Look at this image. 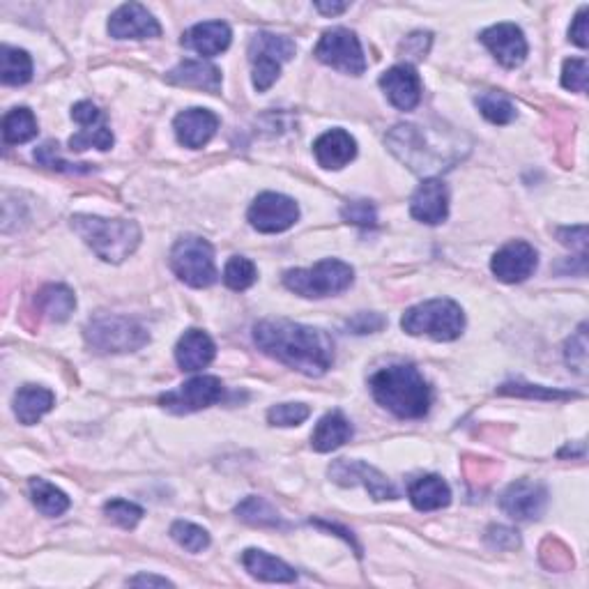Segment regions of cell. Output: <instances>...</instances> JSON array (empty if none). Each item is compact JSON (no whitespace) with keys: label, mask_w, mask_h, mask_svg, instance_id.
I'll use <instances>...</instances> for the list:
<instances>
[{"label":"cell","mask_w":589,"mask_h":589,"mask_svg":"<svg viewBox=\"0 0 589 589\" xmlns=\"http://www.w3.org/2000/svg\"><path fill=\"white\" fill-rule=\"evenodd\" d=\"M254 341L265 355L304 376L318 378L334 364L332 336L318 327L297 325L290 320H263L254 327Z\"/></svg>","instance_id":"6da1fadb"},{"label":"cell","mask_w":589,"mask_h":589,"mask_svg":"<svg viewBox=\"0 0 589 589\" xmlns=\"http://www.w3.org/2000/svg\"><path fill=\"white\" fill-rule=\"evenodd\" d=\"M371 392L382 408L399 419H419L431 408V387L415 366L394 364L373 373Z\"/></svg>","instance_id":"7a4b0ae2"},{"label":"cell","mask_w":589,"mask_h":589,"mask_svg":"<svg viewBox=\"0 0 589 589\" xmlns=\"http://www.w3.org/2000/svg\"><path fill=\"white\" fill-rule=\"evenodd\" d=\"M72 228L106 263H122L141 244V228L129 219H102L90 214L72 217Z\"/></svg>","instance_id":"3957f363"},{"label":"cell","mask_w":589,"mask_h":589,"mask_svg":"<svg viewBox=\"0 0 589 589\" xmlns=\"http://www.w3.org/2000/svg\"><path fill=\"white\" fill-rule=\"evenodd\" d=\"M401 327L410 336H431L433 341H454L463 334V309L451 300H428L403 313Z\"/></svg>","instance_id":"277c9868"},{"label":"cell","mask_w":589,"mask_h":589,"mask_svg":"<svg viewBox=\"0 0 589 589\" xmlns=\"http://www.w3.org/2000/svg\"><path fill=\"white\" fill-rule=\"evenodd\" d=\"M355 281V270L348 263L336 258L320 260L309 270H288L283 274V286L293 290L295 295L320 300V297L339 295L348 290Z\"/></svg>","instance_id":"5b68a950"},{"label":"cell","mask_w":589,"mask_h":589,"mask_svg":"<svg viewBox=\"0 0 589 589\" xmlns=\"http://www.w3.org/2000/svg\"><path fill=\"white\" fill-rule=\"evenodd\" d=\"M83 336L88 346L102 355L134 353L150 341L148 330L125 316H97L86 325Z\"/></svg>","instance_id":"8992f818"},{"label":"cell","mask_w":589,"mask_h":589,"mask_svg":"<svg viewBox=\"0 0 589 589\" xmlns=\"http://www.w3.org/2000/svg\"><path fill=\"white\" fill-rule=\"evenodd\" d=\"M171 267L175 277L191 288H208L217 281L212 244L198 235L180 237L175 242L171 251Z\"/></svg>","instance_id":"52a82bcc"},{"label":"cell","mask_w":589,"mask_h":589,"mask_svg":"<svg viewBox=\"0 0 589 589\" xmlns=\"http://www.w3.org/2000/svg\"><path fill=\"white\" fill-rule=\"evenodd\" d=\"M295 42L290 37L256 33L249 42V63L254 67V86L258 93H265L279 79L281 65L293 60Z\"/></svg>","instance_id":"ba28073f"},{"label":"cell","mask_w":589,"mask_h":589,"mask_svg":"<svg viewBox=\"0 0 589 589\" xmlns=\"http://www.w3.org/2000/svg\"><path fill=\"white\" fill-rule=\"evenodd\" d=\"M316 58L320 63L334 67L343 74L359 76L366 70V58L357 35L348 28L325 30L316 47Z\"/></svg>","instance_id":"9c48e42d"},{"label":"cell","mask_w":589,"mask_h":589,"mask_svg":"<svg viewBox=\"0 0 589 589\" xmlns=\"http://www.w3.org/2000/svg\"><path fill=\"white\" fill-rule=\"evenodd\" d=\"M221 396H224V385H221L219 378L198 376L187 380L185 385L173 389V392L159 396V405L175 412V415H189V412L205 410L219 403Z\"/></svg>","instance_id":"30bf717a"},{"label":"cell","mask_w":589,"mask_h":589,"mask_svg":"<svg viewBox=\"0 0 589 589\" xmlns=\"http://www.w3.org/2000/svg\"><path fill=\"white\" fill-rule=\"evenodd\" d=\"M300 219V208L293 198L265 191L249 208V224L260 233H283Z\"/></svg>","instance_id":"8fae6325"},{"label":"cell","mask_w":589,"mask_h":589,"mask_svg":"<svg viewBox=\"0 0 589 589\" xmlns=\"http://www.w3.org/2000/svg\"><path fill=\"white\" fill-rule=\"evenodd\" d=\"M539 265V254L532 244L514 240L497 251L491 260V270L504 283H520L532 277Z\"/></svg>","instance_id":"7c38bea8"},{"label":"cell","mask_w":589,"mask_h":589,"mask_svg":"<svg viewBox=\"0 0 589 589\" xmlns=\"http://www.w3.org/2000/svg\"><path fill=\"white\" fill-rule=\"evenodd\" d=\"M548 504V491L534 481L520 479L511 484L500 497V507L504 514L514 520H537L543 516Z\"/></svg>","instance_id":"4fadbf2b"},{"label":"cell","mask_w":589,"mask_h":589,"mask_svg":"<svg viewBox=\"0 0 589 589\" xmlns=\"http://www.w3.org/2000/svg\"><path fill=\"white\" fill-rule=\"evenodd\" d=\"M330 477L341 486L362 484L373 495V500H394L396 488L389 484L387 477L371 465L362 461H336L330 468Z\"/></svg>","instance_id":"5bb4252c"},{"label":"cell","mask_w":589,"mask_h":589,"mask_svg":"<svg viewBox=\"0 0 589 589\" xmlns=\"http://www.w3.org/2000/svg\"><path fill=\"white\" fill-rule=\"evenodd\" d=\"M481 42L493 53L497 63L507 70H516L527 56V40L516 24H497L481 33Z\"/></svg>","instance_id":"9a60e30c"},{"label":"cell","mask_w":589,"mask_h":589,"mask_svg":"<svg viewBox=\"0 0 589 589\" xmlns=\"http://www.w3.org/2000/svg\"><path fill=\"white\" fill-rule=\"evenodd\" d=\"M109 33L116 40H148V37H159L162 26L143 5L127 3L111 14Z\"/></svg>","instance_id":"2e32d148"},{"label":"cell","mask_w":589,"mask_h":589,"mask_svg":"<svg viewBox=\"0 0 589 589\" xmlns=\"http://www.w3.org/2000/svg\"><path fill=\"white\" fill-rule=\"evenodd\" d=\"M380 88L399 111H412L422 102V79L412 65H396L380 76Z\"/></svg>","instance_id":"e0dca14e"},{"label":"cell","mask_w":589,"mask_h":589,"mask_svg":"<svg viewBox=\"0 0 589 589\" xmlns=\"http://www.w3.org/2000/svg\"><path fill=\"white\" fill-rule=\"evenodd\" d=\"M410 214L428 226H438L449 214V191L445 182L428 178L417 187L410 201Z\"/></svg>","instance_id":"ac0fdd59"},{"label":"cell","mask_w":589,"mask_h":589,"mask_svg":"<svg viewBox=\"0 0 589 589\" xmlns=\"http://www.w3.org/2000/svg\"><path fill=\"white\" fill-rule=\"evenodd\" d=\"M173 127L175 136H178V141L185 145V148L198 150L203 148L205 143H210L212 136L217 134L219 118L208 109H189L182 111L180 116L175 118Z\"/></svg>","instance_id":"d6986e66"},{"label":"cell","mask_w":589,"mask_h":589,"mask_svg":"<svg viewBox=\"0 0 589 589\" xmlns=\"http://www.w3.org/2000/svg\"><path fill=\"white\" fill-rule=\"evenodd\" d=\"M182 47L196 51L203 58L219 56L231 47V28L224 21H205L182 35Z\"/></svg>","instance_id":"ffe728a7"},{"label":"cell","mask_w":589,"mask_h":589,"mask_svg":"<svg viewBox=\"0 0 589 589\" xmlns=\"http://www.w3.org/2000/svg\"><path fill=\"white\" fill-rule=\"evenodd\" d=\"M313 152H316L320 166L330 168V171H339V168L348 166L355 159L357 143L343 129H330V132H325L313 143Z\"/></svg>","instance_id":"44dd1931"},{"label":"cell","mask_w":589,"mask_h":589,"mask_svg":"<svg viewBox=\"0 0 589 589\" xmlns=\"http://www.w3.org/2000/svg\"><path fill=\"white\" fill-rule=\"evenodd\" d=\"M217 348L214 341L203 330H189L175 346V362L182 371H201L212 364Z\"/></svg>","instance_id":"7402d4cb"},{"label":"cell","mask_w":589,"mask_h":589,"mask_svg":"<svg viewBox=\"0 0 589 589\" xmlns=\"http://www.w3.org/2000/svg\"><path fill=\"white\" fill-rule=\"evenodd\" d=\"M242 564L251 576L263 580V583H295L297 580V571L293 566L279 560V557L267 555L265 550H244Z\"/></svg>","instance_id":"603a6c76"},{"label":"cell","mask_w":589,"mask_h":589,"mask_svg":"<svg viewBox=\"0 0 589 589\" xmlns=\"http://www.w3.org/2000/svg\"><path fill=\"white\" fill-rule=\"evenodd\" d=\"M350 438H353V426H350L346 415L341 410H332L318 422L316 431L311 435V447L320 454H327V451L346 445Z\"/></svg>","instance_id":"cb8c5ba5"},{"label":"cell","mask_w":589,"mask_h":589,"mask_svg":"<svg viewBox=\"0 0 589 589\" xmlns=\"http://www.w3.org/2000/svg\"><path fill=\"white\" fill-rule=\"evenodd\" d=\"M168 81L175 83V86L217 93L221 88V72L214 65L203 63V60H185V63H180L168 72Z\"/></svg>","instance_id":"d4e9b609"},{"label":"cell","mask_w":589,"mask_h":589,"mask_svg":"<svg viewBox=\"0 0 589 589\" xmlns=\"http://www.w3.org/2000/svg\"><path fill=\"white\" fill-rule=\"evenodd\" d=\"M53 403H56V396H53L49 389L26 385L14 394V415H17V419L24 426H33L47 415L53 408Z\"/></svg>","instance_id":"484cf974"},{"label":"cell","mask_w":589,"mask_h":589,"mask_svg":"<svg viewBox=\"0 0 589 589\" xmlns=\"http://www.w3.org/2000/svg\"><path fill=\"white\" fill-rule=\"evenodd\" d=\"M408 495H410L412 507H415L417 511H438L451 502V491L447 481L435 477V474H426V477H419L417 481H412L408 488Z\"/></svg>","instance_id":"4316f807"},{"label":"cell","mask_w":589,"mask_h":589,"mask_svg":"<svg viewBox=\"0 0 589 589\" xmlns=\"http://www.w3.org/2000/svg\"><path fill=\"white\" fill-rule=\"evenodd\" d=\"M35 304L44 316L53 320V323H65V320L72 316V311L76 309V297L67 286L51 283V286L42 288L40 293H37Z\"/></svg>","instance_id":"83f0119b"},{"label":"cell","mask_w":589,"mask_h":589,"mask_svg":"<svg viewBox=\"0 0 589 589\" xmlns=\"http://www.w3.org/2000/svg\"><path fill=\"white\" fill-rule=\"evenodd\" d=\"M33 76V60L24 49L0 47V79L5 86H24Z\"/></svg>","instance_id":"f1b7e54d"},{"label":"cell","mask_w":589,"mask_h":589,"mask_svg":"<svg viewBox=\"0 0 589 589\" xmlns=\"http://www.w3.org/2000/svg\"><path fill=\"white\" fill-rule=\"evenodd\" d=\"M30 497L37 511L44 516H60L70 509V497H67L60 488L49 484L47 479H30Z\"/></svg>","instance_id":"f546056e"},{"label":"cell","mask_w":589,"mask_h":589,"mask_svg":"<svg viewBox=\"0 0 589 589\" xmlns=\"http://www.w3.org/2000/svg\"><path fill=\"white\" fill-rule=\"evenodd\" d=\"M37 136V120L33 111L21 106V109H12L3 118V139L7 145H19L28 143Z\"/></svg>","instance_id":"4dcf8cb0"},{"label":"cell","mask_w":589,"mask_h":589,"mask_svg":"<svg viewBox=\"0 0 589 589\" xmlns=\"http://www.w3.org/2000/svg\"><path fill=\"white\" fill-rule=\"evenodd\" d=\"M235 514L242 520H247L251 525H260V527H283V520L279 516V511L272 507L270 502L263 500V497H247L242 504H237Z\"/></svg>","instance_id":"1f68e13d"},{"label":"cell","mask_w":589,"mask_h":589,"mask_svg":"<svg viewBox=\"0 0 589 589\" xmlns=\"http://www.w3.org/2000/svg\"><path fill=\"white\" fill-rule=\"evenodd\" d=\"M477 106L488 122L493 125H509L516 118V106L511 104V99L502 93H481L477 97Z\"/></svg>","instance_id":"d6a6232c"},{"label":"cell","mask_w":589,"mask_h":589,"mask_svg":"<svg viewBox=\"0 0 589 589\" xmlns=\"http://www.w3.org/2000/svg\"><path fill=\"white\" fill-rule=\"evenodd\" d=\"M258 279V272H256V265L251 263L249 258L244 256H233L231 260L226 263V270H224V283L231 290H247L256 283Z\"/></svg>","instance_id":"836d02e7"},{"label":"cell","mask_w":589,"mask_h":589,"mask_svg":"<svg viewBox=\"0 0 589 589\" xmlns=\"http://www.w3.org/2000/svg\"><path fill=\"white\" fill-rule=\"evenodd\" d=\"M171 537L175 543H180L182 548L189 550V553H201L210 546V534L194 523H187V520H178L171 527Z\"/></svg>","instance_id":"e575fe53"},{"label":"cell","mask_w":589,"mask_h":589,"mask_svg":"<svg viewBox=\"0 0 589 589\" xmlns=\"http://www.w3.org/2000/svg\"><path fill=\"white\" fill-rule=\"evenodd\" d=\"M111 145H113V134H111L109 127L102 125V122H99V125H95V127L81 129L79 134H74L70 139V150L72 152H83L88 148L109 150Z\"/></svg>","instance_id":"d590c367"},{"label":"cell","mask_w":589,"mask_h":589,"mask_svg":"<svg viewBox=\"0 0 589 589\" xmlns=\"http://www.w3.org/2000/svg\"><path fill=\"white\" fill-rule=\"evenodd\" d=\"M104 514L113 523L120 525L122 530H134L139 525V520L143 518V509L139 504L127 502V500H111L104 504Z\"/></svg>","instance_id":"8d00e7d4"},{"label":"cell","mask_w":589,"mask_h":589,"mask_svg":"<svg viewBox=\"0 0 589 589\" xmlns=\"http://www.w3.org/2000/svg\"><path fill=\"white\" fill-rule=\"evenodd\" d=\"M35 159L42 166L53 168V171H60V173H88L90 171V164H70V162H65V159L58 155V143H53V141L42 143L40 148L35 150Z\"/></svg>","instance_id":"74e56055"},{"label":"cell","mask_w":589,"mask_h":589,"mask_svg":"<svg viewBox=\"0 0 589 589\" xmlns=\"http://www.w3.org/2000/svg\"><path fill=\"white\" fill-rule=\"evenodd\" d=\"M311 415L309 405L304 403H281L267 412V422L272 426H300Z\"/></svg>","instance_id":"f35d334b"},{"label":"cell","mask_w":589,"mask_h":589,"mask_svg":"<svg viewBox=\"0 0 589 589\" xmlns=\"http://www.w3.org/2000/svg\"><path fill=\"white\" fill-rule=\"evenodd\" d=\"M564 355H566V364L583 376L587 369V325H580V330L571 336L569 343H566Z\"/></svg>","instance_id":"ab89813d"},{"label":"cell","mask_w":589,"mask_h":589,"mask_svg":"<svg viewBox=\"0 0 589 589\" xmlns=\"http://www.w3.org/2000/svg\"><path fill=\"white\" fill-rule=\"evenodd\" d=\"M562 86L573 93H585L587 90V60L585 58H571L564 63L562 72Z\"/></svg>","instance_id":"60d3db41"},{"label":"cell","mask_w":589,"mask_h":589,"mask_svg":"<svg viewBox=\"0 0 589 589\" xmlns=\"http://www.w3.org/2000/svg\"><path fill=\"white\" fill-rule=\"evenodd\" d=\"M341 214L348 224L364 226V228L376 226V221H378L376 208H373V203H369V201H350L346 208L341 210Z\"/></svg>","instance_id":"b9f144b4"},{"label":"cell","mask_w":589,"mask_h":589,"mask_svg":"<svg viewBox=\"0 0 589 589\" xmlns=\"http://www.w3.org/2000/svg\"><path fill=\"white\" fill-rule=\"evenodd\" d=\"M500 394H514V396H534V399H576L578 394L573 392H557V389H541L537 385H504Z\"/></svg>","instance_id":"7bdbcfd3"},{"label":"cell","mask_w":589,"mask_h":589,"mask_svg":"<svg viewBox=\"0 0 589 589\" xmlns=\"http://www.w3.org/2000/svg\"><path fill=\"white\" fill-rule=\"evenodd\" d=\"M387 325V320L380 316V313H357L355 318L348 320V330L353 334H371L380 332L382 327Z\"/></svg>","instance_id":"ee69618b"},{"label":"cell","mask_w":589,"mask_h":589,"mask_svg":"<svg viewBox=\"0 0 589 589\" xmlns=\"http://www.w3.org/2000/svg\"><path fill=\"white\" fill-rule=\"evenodd\" d=\"M72 118L79 122L81 127H95L102 122V111H99L93 102H79L72 109Z\"/></svg>","instance_id":"f6af8a7d"},{"label":"cell","mask_w":589,"mask_h":589,"mask_svg":"<svg viewBox=\"0 0 589 589\" xmlns=\"http://www.w3.org/2000/svg\"><path fill=\"white\" fill-rule=\"evenodd\" d=\"M587 14H589V10H587V7H583V10H580L576 14V19H573V26L569 30L571 42H576L580 49H587L589 47V21H587Z\"/></svg>","instance_id":"bcb514c9"},{"label":"cell","mask_w":589,"mask_h":589,"mask_svg":"<svg viewBox=\"0 0 589 589\" xmlns=\"http://www.w3.org/2000/svg\"><path fill=\"white\" fill-rule=\"evenodd\" d=\"M488 541H491V546L495 548H507V550L520 546L518 532L509 530V527H491V530H488Z\"/></svg>","instance_id":"7dc6e473"},{"label":"cell","mask_w":589,"mask_h":589,"mask_svg":"<svg viewBox=\"0 0 589 589\" xmlns=\"http://www.w3.org/2000/svg\"><path fill=\"white\" fill-rule=\"evenodd\" d=\"M557 237H560L562 244H566V247H580V249L585 251V240H587L585 226L560 228V231H557Z\"/></svg>","instance_id":"c3c4849f"},{"label":"cell","mask_w":589,"mask_h":589,"mask_svg":"<svg viewBox=\"0 0 589 589\" xmlns=\"http://www.w3.org/2000/svg\"><path fill=\"white\" fill-rule=\"evenodd\" d=\"M129 585L139 587V585H152V587H171L173 583L166 578H157V576H136L129 580Z\"/></svg>","instance_id":"681fc988"},{"label":"cell","mask_w":589,"mask_h":589,"mask_svg":"<svg viewBox=\"0 0 589 589\" xmlns=\"http://www.w3.org/2000/svg\"><path fill=\"white\" fill-rule=\"evenodd\" d=\"M316 10L327 14V17H334V14H341L348 10V3H323V0H318L316 3Z\"/></svg>","instance_id":"f907efd6"}]
</instances>
